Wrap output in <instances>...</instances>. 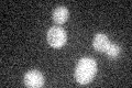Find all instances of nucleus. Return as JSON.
Wrapping results in <instances>:
<instances>
[{
  "instance_id": "obj_6",
  "label": "nucleus",
  "mask_w": 132,
  "mask_h": 88,
  "mask_svg": "<svg viewBox=\"0 0 132 88\" xmlns=\"http://www.w3.org/2000/svg\"><path fill=\"white\" fill-rule=\"evenodd\" d=\"M105 53L108 55V57H110V58H112V60H113V58H117L121 54V47L119 46L118 44L110 43L108 49L106 50Z\"/></svg>"
},
{
  "instance_id": "obj_1",
  "label": "nucleus",
  "mask_w": 132,
  "mask_h": 88,
  "mask_svg": "<svg viewBox=\"0 0 132 88\" xmlns=\"http://www.w3.org/2000/svg\"><path fill=\"white\" fill-rule=\"evenodd\" d=\"M97 73V64L93 58L84 57L77 63L75 68V79L80 85H87L94 79Z\"/></svg>"
},
{
  "instance_id": "obj_2",
  "label": "nucleus",
  "mask_w": 132,
  "mask_h": 88,
  "mask_svg": "<svg viewBox=\"0 0 132 88\" xmlns=\"http://www.w3.org/2000/svg\"><path fill=\"white\" fill-rule=\"evenodd\" d=\"M46 40L48 44L53 47H62L66 43L67 40V34H66L65 30H63L60 27H52L48 29Z\"/></svg>"
},
{
  "instance_id": "obj_5",
  "label": "nucleus",
  "mask_w": 132,
  "mask_h": 88,
  "mask_svg": "<svg viewBox=\"0 0 132 88\" xmlns=\"http://www.w3.org/2000/svg\"><path fill=\"white\" fill-rule=\"evenodd\" d=\"M68 19V10L66 7H57L53 11V21L56 24H63Z\"/></svg>"
},
{
  "instance_id": "obj_3",
  "label": "nucleus",
  "mask_w": 132,
  "mask_h": 88,
  "mask_svg": "<svg viewBox=\"0 0 132 88\" xmlns=\"http://www.w3.org/2000/svg\"><path fill=\"white\" fill-rule=\"evenodd\" d=\"M24 85L31 88H39L44 85V77L39 70H30L24 75Z\"/></svg>"
},
{
  "instance_id": "obj_4",
  "label": "nucleus",
  "mask_w": 132,
  "mask_h": 88,
  "mask_svg": "<svg viewBox=\"0 0 132 88\" xmlns=\"http://www.w3.org/2000/svg\"><path fill=\"white\" fill-rule=\"evenodd\" d=\"M110 43L111 42L108 39V36L104 33H98V34L95 35L93 40V46L98 52H106V50L108 49Z\"/></svg>"
}]
</instances>
